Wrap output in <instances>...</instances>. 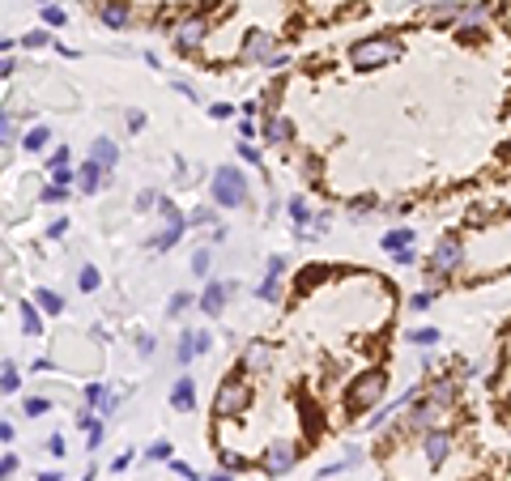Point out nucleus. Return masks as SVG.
<instances>
[{"mask_svg":"<svg viewBox=\"0 0 511 481\" xmlns=\"http://www.w3.org/2000/svg\"><path fill=\"white\" fill-rule=\"evenodd\" d=\"M47 141H51V132H47V128H30V132H26V141H21V145H26V149H30V153H38V149H43V145H47Z\"/></svg>","mask_w":511,"mask_h":481,"instance_id":"nucleus-20","label":"nucleus"},{"mask_svg":"<svg viewBox=\"0 0 511 481\" xmlns=\"http://www.w3.org/2000/svg\"><path fill=\"white\" fill-rule=\"evenodd\" d=\"M290 217H294V222H307V200H303V196L290 200Z\"/></svg>","mask_w":511,"mask_h":481,"instance_id":"nucleus-31","label":"nucleus"},{"mask_svg":"<svg viewBox=\"0 0 511 481\" xmlns=\"http://www.w3.org/2000/svg\"><path fill=\"white\" fill-rule=\"evenodd\" d=\"M205 34H209V21H205V17H183V21L175 26V43H179L183 51H188V47H200Z\"/></svg>","mask_w":511,"mask_h":481,"instance_id":"nucleus-8","label":"nucleus"},{"mask_svg":"<svg viewBox=\"0 0 511 481\" xmlns=\"http://www.w3.org/2000/svg\"><path fill=\"white\" fill-rule=\"evenodd\" d=\"M21 43H26V47H43V43H47V30H30Z\"/></svg>","mask_w":511,"mask_h":481,"instance_id":"nucleus-35","label":"nucleus"},{"mask_svg":"<svg viewBox=\"0 0 511 481\" xmlns=\"http://www.w3.org/2000/svg\"><path fill=\"white\" fill-rule=\"evenodd\" d=\"M192 345H196V354H205V350L213 345V337H209V333H192Z\"/></svg>","mask_w":511,"mask_h":481,"instance_id":"nucleus-37","label":"nucleus"},{"mask_svg":"<svg viewBox=\"0 0 511 481\" xmlns=\"http://www.w3.org/2000/svg\"><path fill=\"white\" fill-rule=\"evenodd\" d=\"M209 217H213V213H209V209H196V213H192V217H188V222H192V226H205V222H209Z\"/></svg>","mask_w":511,"mask_h":481,"instance_id":"nucleus-46","label":"nucleus"},{"mask_svg":"<svg viewBox=\"0 0 511 481\" xmlns=\"http://www.w3.org/2000/svg\"><path fill=\"white\" fill-rule=\"evenodd\" d=\"M209 115H213V119H230V107H226V102H217V107H209Z\"/></svg>","mask_w":511,"mask_h":481,"instance_id":"nucleus-43","label":"nucleus"},{"mask_svg":"<svg viewBox=\"0 0 511 481\" xmlns=\"http://www.w3.org/2000/svg\"><path fill=\"white\" fill-rule=\"evenodd\" d=\"M209 264H213V256H209V247H200V252L192 256V273H196V277H205V273H209Z\"/></svg>","mask_w":511,"mask_h":481,"instance_id":"nucleus-23","label":"nucleus"},{"mask_svg":"<svg viewBox=\"0 0 511 481\" xmlns=\"http://www.w3.org/2000/svg\"><path fill=\"white\" fill-rule=\"evenodd\" d=\"M409 243H414V230H388V234H384V247H388L392 256L409 252Z\"/></svg>","mask_w":511,"mask_h":481,"instance_id":"nucleus-18","label":"nucleus"},{"mask_svg":"<svg viewBox=\"0 0 511 481\" xmlns=\"http://www.w3.org/2000/svg\"><path fill=\"white\" fill-rule=\"evenodd\" d=\"M43 200H55V205H60V200H64V188H60V183H55V188H47V192H43Z\"/></svg>","mask_w":511,"mask_h":481,"instance_id":"nucleus-45","label":"nucleus"},{"mask_svg":"<svg viewBox=\"0 0 511 481\" xmlns=\"http://www.w3.org/2000/svg\"><path fill=\"white\" fill-rule=\"evenodd\" d=\"M17 384H21V379H17V371H13V367H4V375H0V392H17Z\"/></svg>","mask_w":511,"mask_h":481,"instance_id":"nucleus-29","label":"nucleus"},{"mask_svg":"<svg viewBox=\"0 0 511 481\" xmlns=\"http://www.w3.org/2000/svg\"><path fill=\"white\" fill-rule=\"evenodd\" d=\"M384 388H388V375L384 371H367V375H358L354 379V388H350V409H371L380 396H384Z\"/></svg>","mask_w":511,"mask_h":481,"instance_id":"nucleus-5","label":"nucleus"},{"mask_svg":"<svg viewBox=\"0 0 511 481\" xmlns=\"http://www.w3.org/2000/svg\"><path fill=\"white\" fill-rule=\"evenodd\" d=\"M243 362H247V367H269V350H264V345H252Z\"/></svg>","mask_w":511,"mask_h":481,"instance_id":"nucleus-25","label":"nucleus"},{"mask_svg":"<svg viewBox=\"0 0 511 481\" xmlns=\"http://www.w3.org/2000/svg\"><path fill=\"white\" fill-rule=\"evenodd\" d=\"M43 21H47V26H64V9H55V4H43Z\"/></svg>","mask_w":511,"mask_h":481,"instance_id":"nucleus-27","label":"nucleus"},{"mask_svg":"<svg viewBox=\"0 0 511 481\" xmlns=\"http://www.w3.org/2000/svg\"><path fill=\"white\" fill-rule=\"evenodd\" d=\"M192 401H196V388H192V379H179V384H175V392H171V405H175L179 414H188V409H192Z\"/></svg>","mask_w":511,"mask_h":481,"instance_id":"nucleus-16","label":"nucleus"},{"mask_svg":"<svg viewBox=\"0 0 511 481\" xmlns=\"http://www.w3.org/2000/svg\"><path fill=\"white\" fill-rule=\"evenodd\" d=\"M448 448H452V435H443V431H431V435L422 439V452H426V460H431V465H443Z\"/></svg>","mask_w":511,"mask_h":481,"instance_id":"nucleus-10","label":"nucleus"},{"mask_svg":"<svg viewBox=\"0 0 511 481\" xmlns=\"http://www.w3.org/2000/svg\"><path fill=\"white\" fill-rule=\"evenodd\" d=\"M188 303H192V298H188L183 290H179V294H171V311H166V315H183V307H188Z\"/></svg>","mask_w":511,"mask_h":481,"instance_id":"nucleus-32","label":"nucleus"},{"mask_svg":"<svg viewBox=\"0 0 511 481\" xmlns=\"http://www.w3.org/2000/svg\"><path fill=\"white\" fill-rule=\"evenodd\" d=\"M47 409H51V405H47L43 396H30V401H26V418H43Z\"/></svg>","mask_w":511,"mask_h":481,"instance_id":"nucleus-26","label":"nucleus"},{"mask_svg":"<svg viewBox=\"0 0 511 481\" xmlns=\"http://www.w3.org/2000/svg\"><path fill=\"white\" fill-rule=\"evenodd\" d=\"M149 460H171V443H166V439L154 443V448H149Z\"/></svg>","mask_w":511,"mask_h":481,"instance_id":"nucleus-34","label":"nucleus"},{"mask_svg":"<svg viewBox=\"0 0 511 481\" xmlns=\"http://www.w3.org/2000/svg\"><path fill=\"white\" fill-rule=\"evenodd\" d=\"M200 307H205V315H222V307H226V286H222V281H209L205 294H200Z\"/></svg>","mask_w":511,"mask_h":481,"instance_id":"nucleus-12","label":"nucleus"},{"mask_svg":"<svg viewBox=\"0 0 511 481\" xmlns=\"http://www.w3.org/2000/svg\"><path fill=\"white\" fill-rule=\"evenodd\" d=\"M0 145H13V119H9V111H0Z\"/></svg>","mask_w":511,"mask_h":481,"instance_id":"nucleus-30","label":"nucleus"},{"mask_svg":"<svg viewBox=\"0 0 511 481\" xmlns=\"http://www.w3.org/2000/svg\"><path fill=\"white\" fill-rule=\"evenodd\" d=\"M188 358H196V345H192V333H183V341H179V362H188Z\"/></svg>","mask_w":511,"mask_h":481,"instance_id":"nucleus-33","label":"nucleus"},{"mask_svg":"<svg viewBox=\"0 0 511 481\" xmlns=\"http://www.w3.org/2000/svg\"><path fill=\"white\" fill-rule=\"evenodd\" d=\"M128 17H132L128 4H119V0H107V4H102V21H107V26H128Z\"/></svg>","mask_w":511,"mask_h":481,"instance_id":"nucleus-17","label":"nucleus"},{"mask_svg":"<svg viewBox=\"0 0 511 481\" xmlns=\"http://www.w3.org/2000/svg\"><path fill=\"white\" fill-rule=\"evenodd\" d=\"M213 196H217V205H222V209H239V205L247 200V179H243V171L222 166V171H217V179H213Z\"/></svg>","mask_w":511,"mask_h":481,"instance_id":"nucleus-3","label":"nucleus"},{"mask_svg":"<svg viewBox=\"0 0 511 481\" xmlns=\"http://www.w3.org/2000/svg\"><path fill=\"white\" fill-rule=\"evenodd\" d=\"M392 55H397V43H392V38H384V34H375V38H362V43L350 51V60H354V68H358V72H371V68L388 64Z\"/></svg>","mask_w":511,"mask_h":481,"instance_id":"nucleus-1","label":"nucleus"},{"mask_svg":"<svg viewBox=\"0 0 511 481\" xmlns=\"http://www.w3.org/2000/svg\"><path fill=\"white\" fill-rule=\"evenodd\" d=\"M158 213H162V230L154 234V247H158V252H166V247H175V243H179V234L188 230V222H183V213H179L171 200H158Z\"/></svg>","mask_w":511,"mask_h":481,"instance_id":"nucleus-6","label":"nucleus"},{"mask_svg":"<svg viewBox=\"0 0 511 481\" xmlns=\"http://www.w3.org/2000/svg\"><path fill=\"white\" fill-rule=\"evenodd\" d=\"M461 260H465V247H461L456 239H443V243L431 252L426 269H431L435 277H448V273H456V269H461Z\"/></svg>","mask_w":511,"mask_h":481,"instance_id":"nucleus-7","label":"nucleus"},{"mask_svg":"<svg viewBox=\"0 0 511 481\" xmlns=\"http://www.w3.org/2000/svg\"><path fill=\"white\" fill-rule=\"evenodd\" d=\"M277 277H281V273H269V277H264V286H260L256 294H260V298H277Z\"/></svg>","mask_w":511,"mask_h":481,"instance_id":"nucleus-28","label":"nucleus"},{"mask_svg":"<svg viewBox=\"0 0 511 481\" xmlns=\"http://www.w3.org/2000/svg\"><path fill=\"white\" fill-rule=\"evenodd\" d=\"M51 179H55V183H60V188H64V183H68V179H72V171H68V166H60V171H51Z\"/></svg>","mask_w":511,"mask_h":481,"instance_id":"nucleus-44","label":"nucleus"},{"mask_svg":"<svg viewBox=\"0 0 511 481\" xmlns=\"http://www.w3.org/2000/svg\"><path fill=\"white\" fill-rule=\"evenodd\" d=\"M247 405H252V388H247V379H226V384L217 388L213 409H217L222 418H239V414H247Z\"/></svg>","mask_w":511,"mask_h":481,"instance_id":"nucleus-4","label":"nucleus"},{"mask_svg":"<svg viewBox=\"0 0 511 481\" xmlns=\"http://www.w3.org/2000/svg\"><path fill=\"white\" fill-rule=\"evenodd\" d=\"M51 162H55V171H60V166H68V149H64V145H60V149H55V158H51Z\"/></svg>","mask_w":511,"mask_h":481,"instance_id":"nucleus-47","label":"nucleus"},{"mask_svg":"<svg viewBox=\"0 0 511 481\" xmlns=\"http://www.w3.org/2000/svg\"><path fill=\"white\" fill-rule=\"evenodd\" d=\"M239 153H243V162H260V153H256V145H247V141L239 145Z\"/></svg>","mask_w":511,"mask_h":481,"instance_id":"nucleus-40","label":"nucleus"},{"mask_svg":"<svg viewBox=\"0 0 511 481\" xmlns=\"http://www.w3.org/2000/svg\"><path fill=\"white\" fill-rule=\"evenodd\" d=\"M243 55H247V60H273V38H269V34H247Z\"/></svg>","mask_w":511,"mask_h":481,"instance_id":"nucleus-13","label":"nucleus"},{"mask_svg":"<svg viewBox=\"0 0 511 481\" xmlns=\"http://www.w3.org/2000/svg\"><path fill=\"white\" fill-rule=\"evenodd\" d=\"M294 136V124L286 119V115H269V124H264V141H273V145H286Z\"/></svg>","mask_w":511,"mask_h":481,"instance_id":"nucleus-11","label":"nucleus"},{"mask_svg":"<svg viewBox=\"0 0 511 481\" xmlns=\"http://www.w3.org/2000/svg\"><path fill=\"white\" fill-rule=\"evenodd\" d=\"M320 277H324V269H320V264H311V269H303V286H316Z\"/></svg>","mask_w":511,"mask_h":481,"instance_id":"nucleus-36","label":"nucleus"},{"mask_svg":"<svg viewBox=\"0 0 511 481\" xmlns=\"http://www.w3.org/2000/svg\"><path fill=\"white\" fill-rule=\"evenodd\" d=\"M17 311H21V328H26V337H38V333H43V320H38V307H30V303H21Z\"/></svg>","mask_w":511,"mask_h":481,"instance_id":"nucleus-19","label":"nucleus"},{"mask_svg":"<svg viewBox=\"0 0 511 481\" xmlns=\"http://www.w3.org/2000/svg\"><path fill=\"white\" fill-rule=\"evenodd\" d=\"M431 303H435V294H431V290H426V294H414V311H426Z\"/></svg>","mask_w":511,"mask_h":481,"instance_id":"nucleus-38","label":"nucleus"},{"mask_svg":"<svg viewBox=\"0 0 511 481\" xmlns=\"http://www.w3.org/2000/svg\"><path fill=\"white\" fill-rule=\"evenodd\" d=\"M13 469H17V456H4L0 460V477H13Z\"/></svg>","mask_w":511,"mask_h":481,"instance_id":"nucleus-41","label":"nucleus"},{"mask_svg":"<svg viewBox=\"0 0 511 481\" xmlns=\"http://www.w3.org/2000/svg\"><path fill=\"white\" fill-rule=\"evenodd\" d=\"M38 481H64L60 473H38Z\"/></svg>","mask_w":511,"mask_h":481,"instance_id":"nucleus-48","label":"nucleus"},{"mask_svg":"<svg viewBox=\"0 0 511 481\" xmlns=\"http://www.w3.org/2000/svg\"><path fill=\"white\" fill-rule=\"evenodd\" d=\"M452 384H435V392L431 396H422V401H414V414H409V422L414 426H435L443 414H448V405H452Z\"/></svg>","mask_w":511,"mask_h":481,"instance_id":"nucleus-2","label":"nucleus"},{"mask_svg":"<svg viewBox=\"0 0 511 481\" xmlns=\"http://www.w3.org/2000/svg\"><path fill=\"white\" fill-rule=\"evenodd\" d=\"M38 307H43V311H51V315H55V311H64V298H60V294H55V290H38Z\"/></svg>","mask_w":511,"mask_h":481,"instance_id":"nucleus-21","label":"nucleus"},{"mask_svg":"<svg viewBox=\"0 0 511 481\" xmlns=\"http://www.w3.org/2000/svg\"><path fill=\"white\" fill-rule=\"evenodd\" d=\"M90 162H98L102 171H111V166L119 162V149H115V141H107V136H102V141H94V149H90Z\"/></svg>","mask_w":511,"mask_h":481,"instance_id":"nucleus-14","label":"nucleus"},{"mask_svg":"<svg viewBox=\"0 0 511 481\" xmlns=\"http://www.w3.org/2000/svg\"><path fill=\"white\" fill-rule=\"evenodd\" d=\"M102 175H107V171H102L98 162H90V158H85V166H81V175H77V188L90 196V192H98V188H102Z\"/></svg>","mask_w":511,"mask_h":481,"instance_id":"nucleus-15","label":"nucleus"},{"mask_svg":"<svg viewBox=\"0 0 511 481\" xmlns=\"http://www.w3.org/2000/svg\"><path fill=\"white\" fill-rule=\"evenodd\" d=\"M409 341H414V345H435V341H439V333H435V328H414V333H409Z\"/></svg>","mask_w":511,"mask_h":481,"instance_id":"nucleus-24","label":"nucleus"},{"mask_svg":"<svg viewBox=\"0 0 511 481\" xmlns=\"http://www.w3.org/2000/svg\"><path fill=\"white\" fill-rule=\"evenodd\" d=\"M171 469H175V473H179V477L196 481V473H192V469H188V465H183V460H171Z\"/></svg>","mask_w":511,"mask_h":481,"instance_id":"nucleus-42","label":"nucleus"},{"mask_svg":"<svg viewBox=\"0 0 511 481\" xmlns=\"http://www.w3.org/2000/svg\"><path fill=\"white\" fill-rule=\"evenodd\" d=\"M77 286H81L85 294H90V290H98V269H94V264H85V269L77 273Z\"/></svg>","mask_w":511,"mask_h":481,"instance_id":"nucleus-22","label":"nucleus"},{"mask_svg":"<svg viewBox=\"0 0 511 481\" xmlns=\"http://www.w3.org/2000/svg\"><path fill=\"white\" fill-rule=\"evenodd\" d=\"M47 452H51V456H64L68 448H64V439H60V435H51V439H47Z\"/></svg>","mask_w":511,"mask_h":481,"instance_id":"nucleus-39","label":"nucleus"},{"mask_svg":"<svg viewBox=\"0 0 511 481\" xmlns=\"http://www.w3.org/2000/svg\"><path fill=\"white\" fill-rule=\"evenodd\" d=\"M260 465H264V473H269V477H281V473L294 465V448H290V443H273V448L264 452V460H260Z\"/></svg>","mask_w":511,"mask_h":481,"instance_id":"nucleus-9","label":"nucleus"},{"mask_svg":"<svg viewBox=\"0 0 511 481\" xmlns=\"http://www.w3.org/2000/svg\"><path fill=\"white\" fill-rule=\"evenodd\" d=\"M209 481H235V477H230V473H213Z\"/></svg>","mask_w":511,"mask_h":481,"instance_id":"nucleus-49","label":"nucleus"}]
</instances>
